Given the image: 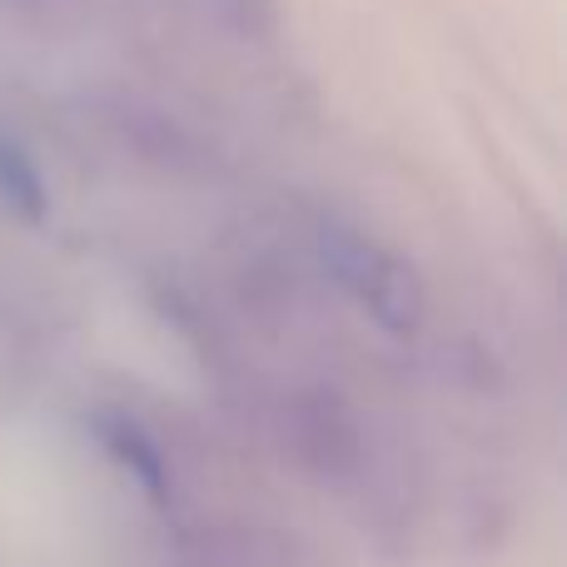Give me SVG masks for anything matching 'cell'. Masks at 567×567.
<instances>
[{
  "instance_id": "obj_1",
  "label": "cell",
  "mask_w": 567,
  "mask_h": 567,
  "mask_svg": "<svg viewBox=\"0 0 567 567\" xmlns=\"http://www.w3.org/2000/svg\"><path fill=\"white\" fill-rule=\"evenodd\" d=\"M323 265L333 269V279L393 333H413L423 319V289L419 275L403 265L399 255L379 249L373 239L353 235L343 225L323 229Z\"/></svg>"
},
{
  "instance_id": "obj_2",
  "label": "cell",
  "mask_w": 567,
  "mask_h": 567,
  "mask_svg": "<svg viewBox=\"0 0 567 567\" xmlns=\"http://www.w3.org/2000/svg\"><path fill=\"white\" fill-rule=\"evenodd\" d=\"M100 433H105L110 453H115V458L125 463V468L135 473L140 483H145L150 498L165 503V498H169V478H165V458H159L155 439H150V433L140 429V423L120 419V413H105V419H100Z\"/></svg>"
},
{
  "instance_id": "obj_3",
  "label": "cell",
  "mask_w": 567,
  "mask_h": 567,
  "mask_svg": "<svg viewBox=\"0 0 567 567\" xmlns=\"http://www.w3.org/2000/svg\"><path fill=\"white\" fill-rule=\"evenodd\" d=\"M0 199H6L10 215L30 219V225L45 215V179L10 135H0Z\"/></svg>"
}]
</instances>
